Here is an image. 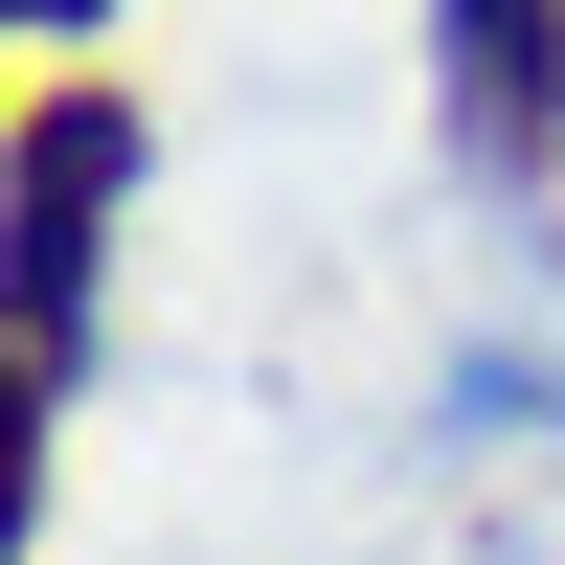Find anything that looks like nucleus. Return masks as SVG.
<instances>
[{
  "mask_svg": "<svg viewBox=\"0 0 565 565\" xmlns=\"http://www.w3.org/2000/svg\"><path fill=\"white\" fill-rule=\"evenodd\" d=\"M114 159H136V114H114V90H45V114H23V340H68L90 226H114Z\"/></svg>",
  "mask_w": 565,
  "mask_h": 565,
  "instance_id": "f257e3e1",
  "label": "nucleus"
},
{
  "mask_svg": "<svg viewBox=\"0 0 565 565\" xmlns=\"http://www.w3.org/2000/svg\"><path fill=\"white\" fill-rule=\"evenodd\" d=\"M23 23H45V45H68V23H90V0H23Z\"/></svg>",
  "mask_w": 565,
  "mask_h": 565,
  "instance_id": "f03ea898",
  "label": "nucleus"
}]
</instances>
